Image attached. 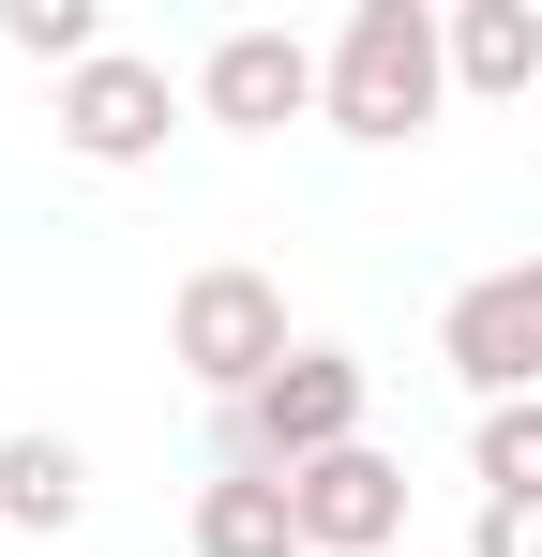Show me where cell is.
<instances>
[{
	"label": "cell",
	"instance_id": "277c9868",
	"mask_svg": "<svg viewBox=\"0 0 542 557\" xmlns=\"http://www.w3.org/2000/svg\"><path fill=\"white\" fill-rule=\"evenodd\" d=\"M438 362L482 392V407H528L542 392V257H497L438 301Z\"/></svg>",
	"mask_w": 542,
	"mask_h": 557
},
{
	"label": "cell",
	"instance_id": "7a4b0ae2",
	"mask_svg": "<svg viewBox=\"0 0 542 557\" xmlns=\"http://www.w3.org/2000/svg\"><path fill=\"white\" fill-rule=\"evenodd\" d=\"M167 362L211 392V407H257L271 376L301 362V332H286V286L257 272V257H211V272H181L167 301Z\"/></svg>",
	"mask_w": 542,
	"mask_h": 557
},
{
	"label": "cell",
	"instance_id": "8992f818",
	"mask_svg": "<svg viewBox=\"0 0 542 557\" xmlns=\"http://www.w3.org/2000/svg\"><path fill=\"white\" fill-rule=\"evenodd\" d=\"M46 121H61V151H76V166H151V151L181 136V91H167V61L106 46L90 76H61V106H46Z\"/></svg>",
	"mask_w": 542,
	"mask_h": 557
},
{
	"label": "cell",
	"instance_id": "7c38bea8",
	"mask_svg": "<svg viewBox=\"0 0 542 557\" xmlns=\"http://www.w3.org/2000/svg\"><path fill=\"white\" fill-rule=\"evenodd\" d=\"M467 482L542 512V392H528V407H482V437H467Z\"/></svg>",
	"mask_w": 542,
	"mask_h": 557
},
{
	"label": "cell",
	"instance_id": "4fadbf2b",
	"mask_svg": "<svg viewBox=\"0 0 542 557\" xmlns=\"http://www.w3.org/2000/svg\"><path fill=\"white\" fill-rule=\"evenodd\" d=\"M467 557H542V512L528 497H482V512H467Z\"/></svg>",
	"mask_w": 542,
	"mask_h": 557
},
{
	"label": "cell",
	"instance_id": "5b68a950",
	"mask_svg": "<svg viewBox=\"0 0 542 557\" xmlns=\"http://www.w3.org/2000/svg\"><path fill=\"white\" fill-rule=\"evenodd\" d=\"M301 106H332V46H301V30H271V15L211 30V61H196V121H211V136H286Z\"/></svg>",
	"mask_w": 542,
	"mask_h": 557
},
{
	"label": "cell",
	"instance_id": "8fae6325",
	"mask_svg": "<svg viewBox=\"0 0 542 557\" xmlns=\"http://www.w3.org/2000/svg\"><path fill=\"white\" fill-rule=\"evenodd\" d=\"M0 46L46 61V76H90V61H106V15H90V0H0Z\"/></svg>",
	"mask_w": 542,
	"mask_h": 557
},
{
	"label": "cell",
	"instance_id": "9a60e30c",
	"mask_svg": "<svg viewBox=\"0 0 542 557\" xmlns=\"http://www.w3.org/2000/svg\"><path fill=\"white\" fill-rule=\"evenodd\" d=\"M15 557H30V543H15Z\"/></svg>",
	"mask_w": 542,
	"mask_h": 557
},
{
	"label": "cell",
	"instance_id": "6da1fadb",
	"mask_svg": "<svg viewBox=\"0 0 542 557\" xmlns=\"http://www.w3.org/2000/svg\"><path fill=\"white\" fill-rule=\"evenodd\" d=\"M452 106V15L438 0H347V30H332V136L361 151H407V136H438Z\"/></svg>",
	"mask_w": 542,
	"mask_h": 557
},
{
	"label": "cell",
	"instance_id": "3957f363",
	"mask_svg": "<svg viewBox=\"0 0 542 557\" xmlns=\"http://www.w3.org/2000/svg\"><path fill=\"white\" fill-rule=\"evenodd\" d=\"M361 407H377V376L347 347H301V362L271 376L257 407H226V467H271V482H301V467L361 453Z\"/></svg>",
	"mask_w": 542,
	"mask_h": 557
},
{
	"label": "cell",
	"instance_id": "52a82bcc",
	"mask_svg": "<svg viewBox=\"0 0 542 557\" xmlns=\"http://www.w3.org/2000/svg\"><path fill=\"white\" fill-rule=\"evenodd\" d=\"M286 497H301V557H392L407 543V467L377 453V437L332 453V467H301Z\"/></svg>",
	"mask_w": 542,
	"mask_h": 557
},
{
	"label": "cell",
	"instance_id": "5bb4252c",
	"mask_svg": "<svg viewBox=\"0 0 542 557\" xmlns=\"http://www.w3.org/2000/svg\"><path fill=\"white\" fill-rule=\"evenodd\" d=\"M0 557H15V528H0Z\"/></svg>",
	"mask_w": 542,
	"mask_h": 557
},
{
	"label": "cell",
	"instance_id": "9c48e42d",
	"mask_svg": "<svg viewBox=\"0 0 542 557\" xmlns=\"http://www.w3.org/2000/svg\"><path fill=\"white\" fill-rule=\"evenodd\" d=\"M76 512H90V453H76V437H46V422H30V437H0V528H15V543L46 557Z\"/></svg>",
	"mask_w": 542,
	"mask_h": 557
},
{
	"label": "cell",
	"instance_id": "ba28073f",
	"mask_svg": "<svg viewBox=\"0 0 542 557\" xmlns=\"http://www.w3.org/2000/svg\"><path fill=\"white\" fill-rule=\"evenodd\" d=\"M452 91L542 106V0H452Z\"/></svg>",
	"mask_w": 542,
	"mask_h": 557
},
{
	"label": "cell",
	"instance_id": "30bf717a",
	"mask_svg": "<svg viewBox=\"0 0 542 557\" xmlns=\"http://www.w3.org/2000/svg\"><path fill=\"white\" fill-rule=\"evenodd\" d=\"M196 557H301V497L271 467H211L196 482Z\"/></svg>",
	"mask_w": 542,
	"mask_h": 557
}]
</instances>
